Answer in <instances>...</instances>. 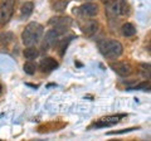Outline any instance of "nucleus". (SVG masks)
<instances>
[{"mask_svg":"<svg viewBox=\"0 0 151 141\" xmlns=\"http://www.w3.org/2000/svg\"><path fill=\"white\" fill-rule=\"evenodd\" d=\"M33 9H34V4L32 1H27L22 5V9H20V15L22 18H28L33 13Z\"/></svg>","mask_w":151,"mask_h":141,"instance_id":"nucleus-13","label":"nucleus"},{"mask_svg":"<svg viewBox=\"0 0 151 141\" xmlns=\"http://www.w3.org/2000/svg\"><path fill=\"white\" fill-rule=\"evenodd\" d=\"M140 68H141V74H142V77L146 79H150V64L144 63V64L140 65Z\"/></svg>","mask_w":151,"mask_h":141,"instance_id":"nucleus-17","label":"nucleus"},{"mask_svg":"<svg viewBox=\"0 0 151 141\" xmlns=\"http://www.w3.org/2000/svg\"><path fill=\"white\" fill-rule=\"evenodd\" d=\"M130 90H150V82H149V79H147V81H144L142 83L137 84V86H135L134 88H130Z\"/></svg>","mask_w":151,"mask_h":141,"instance_id":"nucleus-19","label":"nucleus"},{"mask_svg":"<svg viewBox=\"0 0 151 141\" xmlns=\"http://www.w3.org/2000/svg\"><path fill=\"white\" fill-rule=\"evenodd\" d=\"M108 12H111L113 15H125L129 13V9L125 3V0H112L108 4Z\"/></svg>","mask_w":151,"mask_h":141,"instance_id":"nucleus-5","label":"nucleus"},{"mask_svg":"<svg viewBox=\"0 0 151 141\" xmlns=\"http://www.w3.org/2000/svg\"><path fill=\"white\" fill-rule=\"evenodd\" d=\"M79 13L83 17H96L98 14V5L94 3H86L79 8Z\"/></svg>","mask_w":151,"mask_h":141,"instance_id":"nucleus-9","label":"nucleus"},{"mask_svg":"<svg viewBox=\"0 0 151 141\" xmlns=\"http://www.w3.org/2000/svg\"><path fill=\"white\" fill-rule=\"evenodd\" d=\"M73 37H69V38H65L67 40H62V43H60V45H59V54L60 55H63L64 54V52H65V48H67V45H68V43L70 42V39H72Z\"/></svg>","mask_w":151,"mask_h":141,"instance_id":"nucleus-18","label":"nucleus"},{"mask_svg":"<svg viewBox=\"0 0 151 141\" xmlns=\"http://www.w3.org/2000/svg\"><path fill=\"white\" fill-rule=\"evenodd\" d=\"M134 130H137V129L131 127V129H126V130H121V131H115V132H110V135H112V134H125V132H130V131H134Z\"/></svg>","mask_w":151,"mask_h":141,"instance_id":"nucleus-20","label":"nucleus"},{"mask_svg":"<svg viewBox=\"0 0 151 141\" xmlns=\"http://www.w3.org/2000/svg\"><path fill=\"white\" fill-rule=\"evenodd\" d=\"M23 55H24V58L28 59V60H33L38 58V55H39V50H38L34 45L32 47H27V48L24 49V52H23Z\"/></svg>","mask_w":151,"mask_h":141,"instance_id":"nucleus-12","label":"nucleus"},{"mask_svg":"<svg viewBox=\"0 0 151 141\" xmlns=\"http://www.w3.org/2000/svg\"><path fill=\"white\" fill-rule=\"evenodd\" d=\"M97 29H98V23L94 22V20H88V22H86V24L82 27L83 33L86 35H88V37L93 35L94 33L97 32Z\"/></svg>","mask_w":151,"mask_h":141,"instance_id":"nucleus-11","label":"nucleus"},{"mask_svg":"<svg viewBox=\"0 0 151 141\" xmlns=\"http://www.w3.org/2000/svg\"><path fill=\"white\" fill-rule=\"evenodd\" d=\"M23 68H24V72H25L27 74H30V76L35 73V69H37L35 64H34V63H32V62H27Z\"/></svg>","mask_w":151,"mask_h":141,"instance_id":"nucleus-16","label":"nucleus"},{"mask_svg":"<svg viewBox=\"0 0 151 141\" xmlns=\"http://www.w3.org/2000/svg\"><path fill=\"white\" fill-rule=\"evenodd\" d=\"M97 45L103 57L108 59H116L124 53V47L116 39H102Z\"/></svg>","mask_w":151,"mask_h":141,"instance_id":"nucleus-2","label":"nucleus"},{"mask_svg":"<svg viewBox=\"0 0 151 141\" xmlns=\"http://www.w3.org/2000/svg\"><path fill=\"white\" fill-rule=\"evenodd\" d=\"M67 5H68V0H57L52 8H53V10H55V12H64Z\"/></svg>","mask_w":151,"mask_h":141,"instance_id":"nucleus-15","label":"nucleus"},{"mask_svg":"<svg viewBox=\"0 0 151 141\" xmlns=\"http://www.w3.org/2000/svg\"><path fill=\"white\" fill-rule=\"evenodd\" d=\"M110 67L121 77H127L132 73V65L129 62H112Z\"/></svg>","mask_w":151,"mask_h":141,"instance_id":"nucleus-6","label":"nucleus"},{"mask_svg":"<svg viewBox=\"0 0 151 141\" xmlns=\"http://www.w3.org/2000/svg\"><path fill=\"white\" fill-rule=\"evenodd\" d=\"M67 30V28H53V29H49L45 33L44 40L42 43V49L43 50H48L49 48H52L57 42H58L59 35Z\"/></svg>","mask_w":151,"mask_h":141,"instance_id":"nucleus-3","label":"nucleus"},{"mask_svg":"<svg viewBox=\"0 0 151 141\" xmlns=\"http://www.w3.org/2000/svg\"><path fill=\"white\" fill-rule=\"evenodd\" d=\"M39 67L43 72H52L55 68H58V62L53 57H44L40 60Z\"/></svg>","mask_w":151,"mask_h":141,"instance_id":"nucleus-8","label":"nucleus"},{"mask_svg":"<svg viewBox=\"0 0 151 141\" xmlns=\"http://www.w3.org/2000/svg\"><path fill=\"white\" fill-rule=\"evenodd\" d=\"M125 115H113V116H106L102 117L97 122L93 124V127H110V126H113L116 124H119L120 120L124 117Z\"/></svg>","mask_w":151,"mask_h":141,"instance_id":"nucleus-7","label":"nucleus"},{"mask_svg":"<svg viewBox=\"0 0 151 141\" xmlns=\"http://www.w3.org/2000/svg\"><path fill=\"white\" fill-rule=\"evenodd\" d=\"M1 90H3V87H1V84H0V93H1Z\"/></svg>","mask_w":151,"mask_h":141,"instance_id":"nucleus-21","label":"nucleus"},{"mask_svg":"<svg viewBox=\"0 0 151 141\" xmlns=\"http://www.w3.org/2000/svg\"><path fill=\"white\" fill-rule=\"evenodd\" d=\"M72 23V19L69 17H54L49 20V24L54 28H68Z\"/></svg>","mask_w":151,"mask_h":141,"instance_id":"nucleus-10","label":"nucleus"},{"mask_svg":"<svg viewBox=\"0 0 151 141\" xmlns=\"http://www.w3.org/2000/svg\"><path fill=\"white\" fill-rule=\"evenodd\" d=\"M121 30H122V34L125 37H132V35L136 34V28L132 25L131 23H125V24L122 25Z\"/></svg>","mask_w":151,"mask_h":141,"instance_id":"nucleus-14","label":"nucleus"},{"mask_svg":"<svg viewBox=\"0 0 151 141\" xmlns=\"http://www.w3.org/2000/svg\"><path fill=\"white\" fill-rule=\"evenodd\" d=\"M15 8V0H4L0 4V25H5L12 19Z\"/></svg>","mask_w":151,"mask_h":141,"instance_id":"nucleus-4","label":"nucleus"},{"mask_svg":"<svg viewBox=\"0 0 151 141\" xmlns=\"http://www.w3.org/2000/svg\"><path fill=\"white\" fill-rule=\"evenodd\" d=\"M42 35H43V25L39 23L32 22L24 28V30L22 33L23 44L27 47L35 45L37 43H39Z\"/></svg>","mask_w":151,"mask_h":141,"instance_id":"nucleus-1","label":"nucleus"}]
</instances>
